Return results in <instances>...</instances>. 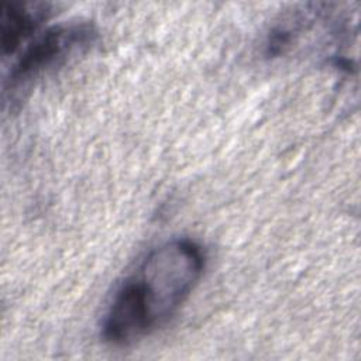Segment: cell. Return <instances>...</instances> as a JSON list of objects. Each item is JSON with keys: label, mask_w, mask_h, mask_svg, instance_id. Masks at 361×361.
Here are the masks:
<instances>
[{"label": "cell", "mask_w": 361, "mask_h": 361, "mask_svg": "<svg viewBox=\"0 0 361 361\" xmlns=\"http://www.w3.org/2000/svg\"><path fill=\"white\" fill-rule=\"evenodd\" d=\"M49 7L45 3L3 1L0 8V44L4 56L21 51L48 20Z\"/></svg>", "instance_id": "obj_3"}, {"label": "cell", "mask_w": 361, "mask_h": 361, "mask_svg": "<svg viewBox=\"0 0 361 361\" xmlns=\"http://www.w3.org/2000/svg\"><path fill=\"white\" fill-rule=\"evenodd\" d=\"M94 27L83 21H69L41 30L18 54L4 80V103L11 107L47 75L72 58L86 52L96 41Z\"/></svg>", "instance_id": "obj_2"}, {"label": "cell", "mask_w": 361, "mask_h": 361, "mask_svg": "<svg viewBox=\"0 0 361 361\" xmlns=\"http://www.w3.org/2000/svg\"><path fill=\"white\" fill-rule=\"evenodd\" d=\"M206 265L202 247L173 238L152 248L121 282L102 322V336L128 345L164 326L199 283Z\"/></svg>", "instance_id": "obj_1"}]
</instances>
